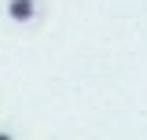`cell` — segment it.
Masks as SVG:
<instances>
[{
  "instance_id": "1",
  "label": "cell",
  "mask_w": 147,
  "mask_h": 140,
  "mask_svg": "<svg viewBox=\"0 0 147 140\" xmlns=\"http://www.w3.org/2000/svg\"><path fill=\"white\" fill-rule=\"evenodd\" d=\"M7 15L15 22H30L37 18V0H7Z\"/></svg>"
},
{
  "instance_id": "2",
  "label": "cell",
  "mask_w": 147,
  "mask_h": 140,
  "mask_svg": "<svg viewBox=\"0 0 147 140\" xmlns=\"http://www.w3.org/2000/svg\"><path fill=\"white\" fill-rule=\"evenodd\" d=\"M0 140H11V133H0Z\"/></svg>"
}]
</instances>
